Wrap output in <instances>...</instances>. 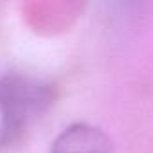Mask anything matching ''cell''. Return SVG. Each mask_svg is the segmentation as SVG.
<instances>
[{
  "label": "cell",
  "mask_w": 153,
  "mask_h": 153,
  "mask_svg": "<svg viewBox=\"0 0 153 153\" xmlns=\"http://www.w3.org/2000/svg\"><path fill=\"white\" fill-rule=\"evenodd\" d=\"M15 137H16V135H15V131H13L9 121H7V115H6V112H4L2 103H0V148L6 146L7 142H11Z\"/></svg>",
  "instance_id": "2"
},
{
  "label": "cell",
  "mask_w": 153,
  "mask_h": 153,
  "mask_svg": "<svg viewBox=\"0 0 153 153\" xmlns=\"http://www.w3.org/2000/svg\"><path fill=\"white\" fill-rule=\"evenodd\" d=\"M112 139L101 128L88 123H74L52 140L51 153H110Z\"/></svg>",
  "instance_id": "1"
}]
</instances>
